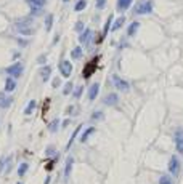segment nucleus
<instances>
[{
	"instance_id": "obj_35",
	"label": "nucleus",
	"mask_w": 183,
	"mask_h": 184,
	"mask_svg": "<svg viewBox=\"0 0 183 184\" xmlns=\"http://www.w3.org/2000/svg\"><path fill=\"white\" fill-rule=\"evenodd\" d=\"M56 126H58V120H53L50 123V131H56Z\"/></svg>"
},
{
	"instance_id": "obj_31",
	"label": "nucleus",
	"mask_w": 183,
	"mask_h": 184,
	"mask_svg": "<svg viewBox=\"0 0 183 184\" xmlns=\"http://www.w3.org/2000/svg\"><path fill=\"white\" fill-rule=\"evenodd\" d=\"M71 90H72V83L69 82V83H66V87H64V90H63V93H64V95H69Z\"/></svg>"
},
{
	"instance_id": "obj_2",
	"label": "nucleus",
	"mask_w": 183,
	"mask_h": 184,
	"mask_svg": "<svg viewBox=\"0 0 183 184\" xmlns=\"http://www.w3.org/2000/svg\"><path fill=\"white\" fill-rule=\"evenodd\" d=\"M31 24H32L31 19H23V21H19V23L16 24V29L21 32V34H24V35H31V34L34 32V29H32Z\"/></svg>"
},
{
	"instance_id": "obj_42",
	"label": "nucleus",
	"mask_w": 183,
	"mask_h": 184,
	"mask_svg": "<svg viewBox=\"0 0 183 184\" xmlns=\"http://www.w3.org/2000/svg\"><path fill=\"white\" fill-rule=\"evenodd\" d=\"M64 2H69V0H64Z\"/></svg>"
},
{
	"instance_id": "obj_33",
	"label": "nucleus",
	"mask_w": 183,
	"mask_h": 184,
	"mask_svg": "<svg viewBox=\"0 0 183 184\" xmlns=\"http://www.w3.org/2000/svg\"><path fill=\"white\" fill-rule=\"evenodd\" d=\"M104 5H106V0H96V8H98V10H101Z\"/></svg>"
},
{
	"instance_id": "obj_40",
	"label": "nucleus",
	"mask_w": 183,
	"mask_h": 184,
	"mask_svg": "<svg viewBox=\"0 0 183 184\" xmlns=\"http://www.w3.org/2000/svg\"><path fill=\"white\" fill-rule=\"evenodd\" d=\"M3 162L5 160H0V171H2V168H3Z\"/></svg>"
},
{
	"instance_id": "obj_5",
	"label": "nucleus",
	"mask_w": 183,
	"mask_h": 184,
	"mask_svg": "<svg viewBox=\"0 0 183 184\" xmlns=\"http://www.w3.org/2000/svg\"><path fill=\"white\" fill-rule=\"evenodd\" d=\"M151 11H153V2L151 0H146V2L140 3L137 8H135V13L137 15H148Z\"/></svg>"
},
{
	"instance_id": "obj_25",
	"label": "nucleus",
	"mask_w": 183,
	"mask_h": 184,
	"mask_svg": "<svg viewBox=\"0 0 183 184\" xmlns=\"http://www.w3.org/2000/svg\"><path fill=\"white\" fill-rule=\"evenodd\" d=\"M27 167H29L27 163H21V167L18 168V174H19V176H24L26 171H27Z\"/></svg>"
},
{
	"instance_id": "obj_32",
	"label": "nucleus",
	"mask_w": 183,
	"mask_h": 184,
	"mask_svg": "<svg viewBox=\"0 0 183 184\" xmlns=\"http://www.w3.org/2000/svg\"><path fill=\"white\" fill-rule=\"evenodd\" d=\"M80 95H82V87H77V90L74 91V98H75V99H79Z\"/></svg>"
},
{
	"instance_id": "obj_24",
	"label": "nucleus",
	"mask_w": 183,
	"mask_h": 184,
	"mask_svg": "<svg viewBox=\"0 0 183 184\" xmlns=\"http://www.w3.org/2000/svg\"><path fill=\"white\" fill-rule=\"evenodd\" d=\"M85 5H87V2H85V0H79V2L75 3L74 10H75V11H82L84 8H85Z\"/></svg>"
},
{
	"instance_id": "obj_17",
	"label": "nucleus",
	"mask_w": 183,
	"mask_h": 184,
	"mask_svg": "<svg viewBox=\"0 0 183 184\" xmlns=\"http://www.w3.org/2000/svg\"><path fill=\"white\" fill-rule=\"evenodd\" d=\"M50 72H52V67H50V66L42 67V71H40V75H42V80H43V82H47V80H48V77H50Z\"/></svg>"
},
{
	"instance_id": "obj_41",
	"label": "nucleus",
	"mask_w": 183,
	"mask_h": 184,
	"mask_svg": "<svg viewBox=\"0 0 183 184\" xmlns=\"http://www.w3.org/2000/svg\"><path fill=\"white\" fill-rule=\"evenodd\" d=\"M43 184H50V178H47V179H45V182H43Z\"/></svg>"
},
{
	"instance_id": "obj_7",
	"label": "nucleus",
	"mask_w": 183,
	"mask_h": 184,
	"mask_svg": "<svg viewBox=\"0 0 183 184\" xmlns=\"http://www.w3.org/2000/svg\"><path fill=\"white\" fill-rule=\"evenodd\" d=\"M175 146H177V151L183 154V130L181 128H177V131H175Z\"/></svg>"
},
{
	"instance_id": "obj_39",
	"label": "nucleus",
	"mask_w": 183,
	"mask_h": 184,
	"mask_svg": "<svg viewBox=\"0 0 183 184\" xmlns=\"http://www.w3.org/2000/svg\"><path fill=\"white\" fill-rule=\"evenodd\" d=\"M52 168H53V162H50V163L47 165V170H52Z\"/></svg>"
},
{
	"instance_id": "obj_29",
	"label": "nucleus",
	"mask_w": 183,
	"mask_h": 184,
	"mask_svg": "<svg viewBox=\"0 0 183 184\" xmlns=\"http://www.w3.org/2000/svg\"><path fill=\"white\" fill-rule=\"evenodd\" d=\"M80 128H82L80 125H79V126H77V128H75V131H74V133H72V136H71V141H69V143H67V147H69V146L72 144V141H74V138H75L77 135H79V131H80Z\"/></svg>"
},
{
	"instance_id": "obj_6",
	"label": "nucleus",
	"mask_w": 183,
	"mask_h": 184,
	"mask_svg": "<svg viewBox=\"0 0 183 184\" xmlns=\"http://www.w3.org/2000/svg\"><path fill=\"white\" fill-rule=\"evenodd\" d=\"M169 170H170V173L173 174V176H178V173H180V160L173 155V157L170 159V162H169Z\"/></svg>"
},
{
	"instance_id": "obj_18",
	"label": "nucleus",
	"mask_w": 183,
	"mask_h": 184,
	"mask_svg": "<svg viewBox=\"0 0 183 184\" xmlns=\"http://www.w3.org/2000/svg\"><path fill=\"white\" fill-rule=\"evenodd\" d=\"M10 104H11V98H7L5 95L0 93V106H2V107H8Z\"/></svg>"
},
{
	"instance_id": "obj_26",
	"label": "nucleus",
	"mask_w": 183,
	"mask_h": 184,
	"mask_svg": "<svg viewBox=\"0 0 183 184\" xmlns=\"http://www.w3.org/2000/svg\"><path fill=\"white\" fill-rule=\"evenodd\" d=\"M103 112H101V110H95V112H93V115H92V118H93V120H103Z\"/></svg>"
},
{
	"instance_id": "obj_22",
	"label": "nucleus",
	"mask_w": 183,
	"mask_h": 184,
	"mask_svg": "<svg viewBox=\"0 0 183 184\" xmlns=\"http://www.w3.org/2000/svg\"><path fill=\"white\" fill-rule=\"evenodd\" d=\"M124 23H125V18H124V16L117 18V19H116V23H114V26L111 27V29H112V31H117V29H119V27H121Z\"/></svg>"
},
{
	"instance_id": "obj_9",
	"label": "nucleus",
	"mask_w": 183,
	"mask_h": 184,
	"mask_svg": "<svg viewBox=\"0 0 183 184\" xmlns=\"http://www.w3.org/2000/svg\"><path fill=\"white\" fill-rule=\"evenodd\" d=\"M112 19H114V16L112 15H109L108 16V19H106V24H104V29H103V35L100 37V39L98 40H96V42H103V39H104V37H106V34H108V31H109V26H111V23H112Z\"/></svg>"
},
{
	"instance_id": "obj_21",
	"label": "nucleus",
	"mask_w": 183,
	"mask_h": 184,
	"mask_svg": "<svg viewBox=\"0 0 183 184\" xmlns=\"http://www.w3.org/2000/svg\"><path fill=\"white\" fill-rule=\"evenodd\" d=\"M47 0H27V3L31 5V6H39V8H42L45 5Z\"/></svg>"
},
{
	"instance_id": "obj_11",
	"label": "nucleus",
	"mask_w": 183,
	"mask_h": 184,
	"mask_svg": "<svg viewBox=\"0 0 183 184\" xmlns=\"http://www.w3.org/2000/svg\"><path fill=\"white\" fill-rule=\"evenodd\" d=\"M98 91H100V85L98 83H93L89 90V101H93L96 98V95H98Z\"/></svg>"
},
{
	"instance_id": "obj_28",
	"label": "nucleus",
	"mask_w": 183,
	"mask_h": 184,
	"mask_svg": "<svg viewBox=\"0 0 183 184\" xmlns=\"http://www.w3.org/2000/svg\"><path fill=\"white\" fill-rule=\"evenodd\" d=\"M15 87H16V85H15V82H13L11 79L7 80V87H5V88H7L8 91H13V90H15Z\"/></svg>"
},
{
	"instance_id": "obj_4",
	"label": "nucleus",
	"mask_w": 183,
	"mask_h": 184,
	"mask_svg": "<svg viewBox=\"0 0 183 184\" xmlns=\"http://www.w3.org/2000/svg\"><path fill=\"white\" fill-rule=\"evenodd\" d=\"M112 80H114V87L117 90H121V91H129L130 90L129 82H125L124 79H121L117 74H114V75H112Z\"/></svg>"
},
{
	"instance_id": "obj_13",
	"label": "nucleus",
	"mask_w": 183,
	"mask_h": 184,
	"mask_svg": "<svg viewBox=\"0 0 183 184\" xmlns=\"http://www.w3.org/2000/svg\"><path fill=\"white\" fill-rule=\"evenodd\" d=\"M140 29V23L138 21H135V23H132L130 26H129V29H127V35H130V37H133L135 34H137V31Z\"/></svg>"
},
{
	"instance_id": "obj_12",
	"label": "nucleus",
	"mask_w": 183,
	"mask_h": 184,
	"mask_svg": "<svg viewBox=\"0 0 183 184\" xmlns=\"http://www.w3.org/2000/svg\"><path fill=\"white\" fill-rule=\"evenodd\" d=\"M130 5H132V0H117V8H119V11L129 10Z\"/></svg>"
},
{
	"instance_id": "obj_27",
	"label": "nucleus",
	"mask_w": 183,
	"mask_h": 184,
	"mask_svg": "<svg viewBox=\"0 0 183 184\" xmlns=\"http://www.w3.org/2000/svg\"><path fill=\"white\" fill-rule=\"evenodd\" d=\"M159 184H172V179L167 176V174H162L161 179H159Z\"/></svg>"
},
{
	"instance_id": "obj_19",
	"label": "nucleus",
	"mask_w": 183,
	"mask_h": 184,
	"mask_svg": "<svg viewBox=\"0 0 183 184\" xmlns=\"http://www.w3.org/2000/svg\"><path fill=\"white\" fill-rule=\"evenodd\" d=\"M82 56V47H75L72 51H71V58L72 59H79Z\"/></svg>"
},
{
	"instance_id": "obj_34",
	"label": "nucleus",
	"mask_w": 183,
	"mask_h": 184,
	"mask_svg": "<svg viewBox=\"0 0 183 184\" xmlns=\"http://www.w3.org/2000/svg\"><path fill=\"white\" fill-rule=\"evenodd\" d=\"M31 13L32 15H40V8L39 6H31Z\"/></svg>"
},
{
	"instance_id": "obj_43",
	"label": "nucleus",
	"mask_w": 183,
	"mask_h": 184,
	"mask_svg": "<svg viewBox=\"0 0 183 184\" xmlns=\"http://www.w3.org/2000/svg\"><path fill=\"white\" fill-rule=\"evenodd\" d=\"M18 184H23V182H18Z\"/></svg>"
},
{
	"instance_id": "obj_30",
	"label": "nucleus",
	"mask_w": 183,
	"mask_h": 184,
	"mask_svg": "<svg viewBox=\"0 0 183 184\" xmlns=\"http://www.w3.org/2000/svg\"><path fill=\"white\" fill-rule=\"evenodd\" d=\"M45 154L48 155V157L55 155V147H53V146H48V147H47V151H45Z\"/></svg>"
},
{
	"instance_id": "obj_15",
	"label": "nucleus",
	"mask_w": 183,
	"mask_h": 184,
	"mask_svg": "<svg viewBox=\"0 0 183 184\" xmlns=\"http://www.w3.org/2000/svg\"><path fill=\"white\" fill-rule=\"evenodd\" d=\"M90 35H92V31H90V29H85V31L82 32V35L79 37V40H80L82 43H85V45H87V43L90 42Z\"/></svg>"
},
{
	"instance_id": "obj_1",
	"label": "nucleus",
	"mask_w": 183,
	"mask_h": 184,
	"mask_svg": "<svg viewBox=\"0 0 183 184\" xmlns=\"http://www.w3.org/2000/svg\"><path fill=\"white\" fill-rule=\"evenodd\" d=\"M98 61H100V56H95V58H92V61H89L85 64V67L82 71V77L84 79H90L92 77V74L96 71V67H98Z\"/></svg>"
},
{
	"instance_id": "obj_10",
	"label": "nucleus",
	"mask_w": 183,
	"mask_h": 184,
	"mask_svg": "<svg viewBox=\"0 0 183 184\" xmlns=\"http://www.w3.org/2000/svg\"><path fill=\"white\" fill-rule=\"evenodd\" d=\"M72 163H74L72 157H67V160H66V168H64V178H66V181H67V179H69V176H71V170H72Z\"/></svg>"
},
{
	"instance_id": "obj_37",
	"label": "nucleus",
	"mask_w": 183,
	"mask_h": 184,
	"mask_svg": "<svg viewBox=\"0 0 183 184\" xmlns=\"http://www.w3.org/2000/svg\"><path fill=\"white\" fill-rule=\"evenodd\" d=\"M82 27H84V24H82V23H77V24H75V31H80Z\"/></svg>"
},
{
	"instance_id": "obj_8",
	"label": "nucleus",
	"mask_w": 183,
	"mask_h": 184,
	"mask_svg": "<svg viewBox=\"0 0 183 184\" xmlns=\"http://www.w3.org/2000/svg\"><path fill=\"white\" fill-rule=\"evenodd\" d=\"M21 72H23V66H21V64H18V62L8 67V74H11V75H15V77H19V75H21Z\"/></svg>"
},
{
	"instance_id": "obj_14",
	"label": "nucleus",
	"mask_w": 183,
	"mask_h": 184,
	"mask_svg": "<svg viewBox=\"0 0 183 184\" xmlns=\"http://www.w3.org/2000/svg\"><path fill=\"white\" fill-rule=\"evenodd\" d=\"M117 95H114V93H111V95H108V96H106L104 98V103L106 104H108V106H116V104H117Z\"/></svg>"
},
{
	"instance_id": "obj_16",
	"label": "nucleus",
	"mask_w": 183,
	"mask_h": 184,
	"mask_svg": "<svg viewBox=\"0 0 183 184\" xmlns=\"http://www.w3.org/2000/svg\"><path fill=\"white\" fill-rule=\"evenodd\" d=\"M93 133H95V128H93V126L87 128V130L82 133V136H80V141H82V143H85L87 139H89V136H90V135H93Z\"/></svg>"
},
{
	"instance_id": "obj_38",
	"label": "nucleus",
	"mask_w": 183,
	"mask_h": 184,
	"mask_svg": "<svg viewBox=\"0 0 183 184\" xmlns=\"http://www.w3.org/2000/svg\"><path fill=\"white\" fill-rule=\"evenodd\" d=\"M58 83H60V80L55 79V80H53V88H56V87H58Z\"/></svg>"
},
{
	"instance_id": "obj_20",
	"label": "nucleus",
	"mask_w": 183,
	"mask_h": 184,
	"mask_svg": "<svg viewBox=\"0 0 183 184\" xmlns=\"http://www.w3.org/2000/svg\"><path fill=\"white\" fill-rule=\"evenodd\" d=\"M35 104H37V103H35L34 99L29 101V104H27V107H26V110H24V114H26V115H31V114H32V110L35 109Z\"/></svg>"
},
{
	"instance_id": "obj_3",
	"label": "nucleus",
	"mask_w": 183,
	"mask_h": 184,
	"mask_svg": "<svg viewBox=\"0 0 183 184\" xmlns=\"http://www.w3.org/2000/svg\"><path fill=\"white\" fill-rule=\"evenodd\" d=\"M58 69H60V74L63 77H69L72 74V64L67 59H61V62L58 64Z\"/></svg>"
},
{
	"instance_id": "obj_23",
	"label": "nucleus",
	"mask_w": 183,
	"mask_h": 184,
	"mask_svg": "<svg viewBox=\"0 0 183 184\" xmlns=\"http://www.w3.org/2000/svg\"><path fill=\"white\" fill-rule=\"evenodd\" d=\"M52 24H53V15H47V19H45V29L50 31L52 29Z\"/></svg>"
},
{
	"instance_id": "obj_36",
	"label": "nucleus",
	"mask_w": 183,
	"mask_h": 184,
	"mask_svg": "<svg viewBox=\"0 0 183 184\" xmlns=\"http://www.w3.org/2000/svg\"><path fill=\"white\" fill-rule=\"evenodd\" d=\"M45 58H47V56H45V54H42V56H40V58H39V64H43V62H45Z\"/></svg>"
}]
</instances>
